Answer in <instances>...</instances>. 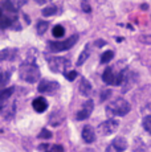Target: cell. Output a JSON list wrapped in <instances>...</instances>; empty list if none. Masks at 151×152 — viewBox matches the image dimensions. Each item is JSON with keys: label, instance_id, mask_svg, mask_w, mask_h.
Wrapping results in <instances>:
<instances>
[{"label": "cell", "instance_id": "cell-12", "mask_svg": "<svg viewBox=\"0 0 151 152\" xmlns=\"http://www.w3.org/2000/svg\"><path fill=\"white\" fill-rule=\"evenodd\" d=\"M82 139L85 143H88V144H90L95 140V132L94 130H93L92 126H85L82 130Z\"/></svg>", "mask_w": 151, "mask_h": 152}, {"label": "cell", "instance_id": "cell-31", "mask_svg": "<svg viewBox=\"0 0 151 152\" xmlns=\"http://www.w3.org/2000/svg\"><path fill=\"white\" fill-rule=\"evenodd\" d=\"M46 152H52V151H46Z\"/></svg>", "mask_w": 151, "mask_h": 152}, {"label": "cell", "instance_id": "cell-2", "mask_svg": "<svg viewBox=\"0 0 151 152\" xmlns=\"http://www.w3.org/2000/svg\"><path fill=\"white\" fill-rule=\"evenodd\" d=\"M131 110L129 102L123 98H117L106 106V114L109 116H125Z\"/></svg>", "mask_w": 151, "mask_h": 152}, {"label": "cell", "instance_id": "cell-21", "mask_svg": "<svg viewBox=\"0 0 151 152\" xmlns=\"http://www.w3.org/2000/svg\"><path fill=\"white\" fill-rule=\"evenodd\" d=\"M48 28H49V23L48 21L40 20V21L37 23V33H39V34H44Z\"/></svg>", "mask_w": 151, "mask_h": 152}, {"label": "cell", "instance_id": "cell-10", "mask_svg": "<svg viewBox=\"0 0 151 152\" xmlns=\"http://www.w3.org/2000/svg\"><path fill=\"white\" fill-rule=\"evenodd\" d=\"M0 7L8 15H16L17 11H19V5L15 3V0H3Z\"/></svg>", "mask_w": 151, "mask_h": 152}, {"label": "cell", "instance_id": "cell-25", "mask_svg": "<svg viewBox=\"0 0 151 152\" xmlns=\"http://www.w3.org/2000/svg\"><path fill=\"white\" fill-rule=\"evenodd\" d=\"M64 74H65L66 80H69V81H73L77 78V72H74V70H72V72H65Z\"/></svg>", "mask_w": 151, "mask_h": 152}, {"label": "cell", "instance_id": "cell-13", "mask_svg": "<svg viewBox=\"0 0 151 152\" xmlns=\"http://www.w3.org/2000/svg\"><path fill=\"white\" fill-rule=\"evenodd\" d=\"M78 89H80L81 95H84V97H90L92 95V85H90V82H89L88 80H85V78L81 80Z\"/></svg>", "mask_w": 151, "mask_h": 152}, {"label": "cell", "instance_id": "cell-6", "mask_svg": "<svg viewBox=\"0 0 151 152\" xmlns=\"http://www.w3.org/2000/svg\"><path fill=\"white\" fill-rule=\"evenodd\" d=\"M118 127H119V122H118L117 119L110 118L98 126V132H100L102 136H107V135L114 134L115 131L118 130Z\"/></svg>", "mask_w": 151, "mask_h": 152}, {"label": "cell", "instance_id": "cell-16", "mask_svg": "<svg viewBox=\"0 0 151 152\" xmlns=\"http://www.w3.org/2000/svg\"><path fill=\"white\" fill-rule=\"evenodd\" d=\"M10 78H11V72H8V70H4V69L0 68V89H1V87H4L5 85L8 83Z\"/></svg>", "mask_w": 151, "mask_h": 152}, {"label": "cell", "instance_id": "cell-26", "mask_svg": "<svg viewBox=\"0 0 151 152\" xmlns=\"http://www.w3.org/2000/svg\"><path fill=\"white\" fill-rule=\"evenodd\" d=\"M51 150H52V152H64V147L60 144H54L51 147Z\"/></svg>", "mask_w": 151, "mask_h": 152}, {"label": "cell", "instance_id": "cell-18", "mask_svg": "<svg viewBox=\"0 0 151 152\" xmlns=\"http://www.w3.org/2000/svg\"><path fill=\"white\" fill-rule=\"evenodd\" d=\"M89 56H90V50H89V45H86V46H85V49H84V52L80 54V57H78V60H77V65H78V66H81L86 60H88Z\"/></svg>", "mask_w": 151, "mask_h": 152}, {"label": "cell", "instance_id": "cell-4", "mask_svg": "<svg viewBox=\"0 0 151 152\" xmlns=\"http://www.w3.org/2000/svg\"><path fill=\"white\" fill-rule=\"evenodd\" d=\"M48 65L52 72L65 73V70L70 66V61L65 57H51L48 58Z\"/></svg>", "mask_w": 151, "mask_h": 152}, {"label": "cell", "instance_id": "cell-29", "mask_svg": "<svg viewBox=\"0 0 151 152\" xmlns=\"http://www.w3.org/2000/svg\"><path fill=\"white\" fill-rule=\"evenodd\" d=\"M3 16H4V11L1 10V7H0V20L3 19Z\"/></svg>", "mask_w": 151, "mask_h": 152}, {"label": "cell", "instance_id": "cell-8", "mask_svg": "<svg viewBox=\"0 0 151 152\" xmlns=\"http://www.w3.org/2000/svg\"><path fill=\"white\" fill-rule=\"evenodd\" d=\"M93 109H94V102H93L92 99L86 101L85 103H84L82 109L77 113V119L78 121H85V119H88L89 116H90V114L93 113Z\"/></svg>", "mask_w": 151, "mask_h": 152}, {"label": "cell", "instance_id": "cell-19", "mask_svg": "<svg viewBox=\"0 0 151 152\" xmlns=\"http://www.w3.org/2000/svg\"><path fill=\"white\" fill-rule=\"evenodd\" d=\"M56 13H57V5H54V4L43 8V16H45V17L53 16V15H56Z\"/></svg>", "mask_w": 151, "mask_h": 152}, {"label": "cell", "instance_id": "cell-30", "mask_svg": "<svg viewBox=\"0 0 151 152\" xmlns=\"http://www.w3.org/2000/svg\"><path fill=\"white\" fill-rule=\"evenodd\" d=\"M95 45H97V46H102V45H105V42H103V41H97Z\"/></svg>", "mask_w": 151, "mask_h": 152}, {"label": "cell", "instance_id": "cell-15", "mask_svg": "<svg viewBox=\"0 0 151 152\" xmlns=\"http://www.w3.org/2000/svg\"><path fill=\"white\" fill-rule=\"evenodd\" d=\"M16 49H3L0 50V61H12L16 57Z\"/></svg>", "mask_w": 151, "mask_h": 152}, {"label": "cell", "instance_id": "cell-7", "mask_svg": "<svg viewBox=\"0 0 151 152\" xmlns=\"http://www.w3.org/2000/svg\"><path fill=\"white\" fill-rule=\"evenodd\" d=\"M127 140L123 136H118L107 145L106 152H123L127 148Z\"/></svg>", "mask_w": 151, "mask_h": 152}, {"label": "cell", "instance_id": "cell-5", "mask_svg": "<svg viewBox=\"0 0 151 152\" xmlns=\"http://www.w3.org/2000/svg\"><path fill=\"white\" fill-rule=\"evenodd\" d=\"M60 89V83L57 81H51V80H41L39 81V86L37 90L43 94H48V95H53L59 91Z\"/></svg>", "mask_w": 151, "mask_h": 152}, {"label": "cell", "instance_id": "cell-1", "mask_svg": "<svg viewBox=\"0 0 151 152\" xmlns=\"http://www.w3.org/2000/svg\"><path fill=\"white\" fill-rule=\"evenodd\" d=\"M19 77L21 81L27 83H36L40 81L39 66L33 62H24L19 68Z\"/></svg>", "mask_w": 151, "mask_h": 152}, {"label": "cell", "instance_id": "cell-3", "mask_svg": "<svg viewBox=\"0 0 151 152\" xmlns=\"http://www.w3.org/2000/svg\"><path fill=\"white\" fill-rule=\"evenodd\" d=\"M78 40V34H73L69 39L62 40V41H49L48 42V49L53 53H59V52H65L69 50L72 46L77 42Z\"/></svg>", "mask_w": 151, "mask_h": 152}, {"label": "cell", "instance_id": "cell-11", "mask_svg": "<svg viewBox=\"0 0 151 152\" xmlns=\"http://www.w3.org/2000/svg\"><path fill=\"white\" fill-rule=\"evenodd\" d=\"M32 106H33V110L36 113H44L48 109V102H46V99L44 97H37L33 99Z\"/></svg>", "mask_w": 151, "mask_h": 152}, {"label": "cell", "instance_id": "cell-27", "mask_svg": "<svg viewBox=\"0 0 151 152\" xmlns=\"http://www.w3.org/2000/svg\"><path fill=\"white\" fill-rule=\"evenodd\" d=\"M110 94H111V91L110 90H105V91H102V95H101V101H106L107 98L110 97Z\"/></svg>", "mask_w": 151, "mask_h": 152}, {"label": "cell", "instance_id": "cell-17", "mask_svg": "<svg viewBox=\"0 0 151 152\" xmlns=\"http://www.w3.org/2000/svg\"><path fill=\"white\" fill-rule=\"evenodd\" d=\"M1 113H3V116H4V118H7V119L12 118L13 114H15V103H11V104L8 103L7 106L1 110Z\"/></svg>", "mask_w": 151, "mask_h": 152}, {"label": "cell", "instance_id": "cell-9", "mask_svg": "<svg viewBox=\"0 0 151 152\" xmlns=\"http://www.w3.org/2000/svg\"><path fill=\"white\" fill-rule=\"evenodd\" d=\"M13 91H15V87L13 86L0 90V111L8 104V101H10V98L12 97Z\"/></svg>", "mask_w": 151, "mask_h": 152}, {"label": "cell", "instance_id": "cell-20", "mask_svg": "<svg viewBox=\"0 0 151 152\" xmlns=\"http://www.w3.org/2000/svg\"><path fill=\"white\" fill-rule=\"evenodd\" d=\"M52 33H53V36L56 39H60V37H62L65 34V29H64L62 25H54L53 29H52Z\"/></svg>", "mask_w": 151, "mask_h": 152}, {"label": "cell", "instance_id": "cell-23", "mask_svg": "<svg viewBox=\"0 0 151 152\" xmlns=\"http://www.w3.org/2000/svg\"><path fill=\"white\" fill-rule=\"evenodd\" d=\"M142 126H143V128L147 131V132L151 134V115L144 116L143 121H142Z\"/></svg>", "mask_w": 151, "mask_h": 152}, {"label": "cell", "instance_id": "cell-28", "mask_svg": "<svg viewBox=\"0 0 151 152\" xmlns=\"http://www.w3.org/2000/svg\"><path fill=\"white\" fill-rule=\"evenodd\" d=\"M34 1H36L37 4H45V3L51 1V0H34Z\"/></svg>", "mask_w": 151, "mask_h": 152}, {"label": "cell", "instance_id": "cell-22", "mask_svg": "<svg viewBox=\"0 0 151 152\" xmlns=\"http://www.w3.org/2000/svg\"><path fill=\"white\" fill-rule=\"evenodd\" d=\"M113 57H114V52H113V50L103 52L102 56H101V62H102V64H107L109 61L113 60Z\"/></svg>", "mask_w": 151, "mask_h": 152}, {"label": "cell", "instance_id": "cell-14", "mask_svg": "<svg viewBox=\"0 0 151 152\" xmlns=\"http://www.w3.org/2000/svg\"><path fill=\"white\" fill-rule=\"evenodd\" d=\"M102 81L106 85H114L115 83V74L111 68H106L102 74Z\"/></svg>", "mask_w": 151, "mask_h": 152}, {"label": "cell", "instance_id": "cell-24", "mask_svg": "<svg viewBox=\"0 0 151 152\" xmlns=\"http://www.w3.org/2000/svg\"><path fill=\"white\" fill-rule=\"evenodd\" d=\"M39 138H41V139H51L52 138V132L49 130H46V128H44V130L40 131Z\"/></svg>", "mask_w": 151, "mask_h": 152}]
</instances>
